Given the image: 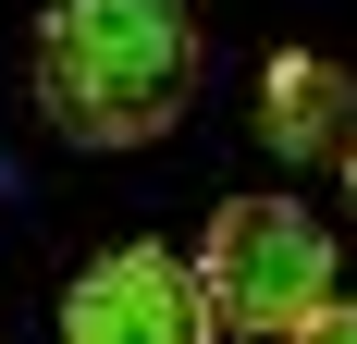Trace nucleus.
Segmentation results:
<instances>
[{
    "label": "nucleus",
    "instance_id": "2",
    "mask_svg": "<svg viewBox=\"0 0 357 344\" xmlns=\"http://www.w3.org/2000/svg\"><path fill=\"white\" fill-rule=\"evenodd\" d=\"M197 295H210V332H308L333 295V234L296 197H222L197 246Z\"/></svg>",
    "mask_w": 357,
    "mask_h": 344
},
{
    "label": "nucleus",
    "instance_id": "1",
    "mask_svg": "<svg viewBox=\"0 0 357 344\" xmlns=\"http://www.w3.org/2000/svg\"><path fill=\"white\" fill-rule=\"evenodd\" d=\"M197 0H50L37 13V111L74 148H148L197 99Z\"/></svg>",
    "mask_w": 357,
    "mask_h": 344
},
{
    "label": "nucleus",
    "instance_id": "3",
    "mask_svg": "<svg viewBox=\"0 0 357 344\" xmlns=\"http://www.w3.org/2000/svg\"><path fill=\"white\" fill-rule=\"evenodd\" d=\"M62 332L74 344H197L210 332V295H197V258L173 246H111L62 283Z\"/></svg>",
    "mask_w": 357,
    "mask_h": 344
},
{
    "label": "nucleus",
    "instance_id": "4",
    "mask_svg": "<svg viewBox=\"0 0 357 344\" xmlns=\"http://www.w3.org/2000/svg\"><path fill=\"white\" fill-rule=\"evenodd\" d=\"M259 136L284 148V160H345V136H357V74L321 62V49H271V74H259Z\"/></svg>",
    "mask_w": 357,
    "mask_h": 344
},
{
    "label": "nucleus",
    "instance_id": "5",
    "mask_svg": "<svg viewBox=\"0 0 357 344\" xmlns=\"http://www.w3.org/2000/svg\"><path fill=\"white\" fill-rule=\"evenodd\" d=\"M333 172H345V197H357V136H345V160H333Z\"/></svg>",
    "mask_w": 357,
    "mask_h": 344
}]
</instances>
